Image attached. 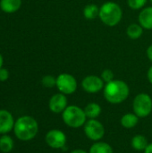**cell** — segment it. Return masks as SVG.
<instances>
[{
  "label": "cell",
  "mask_w": 152,
  "mask_h": 153,
  "mask_svg": "<svg viewBox=\"0 0 152 153\" xmlns=\"http://www.w3.org/2000/svg\"><path fill=\"white\" fill-rule=\"evenodd\" d=\"M147 78H148V81L152 84V65L150 67V69L148 70V73H147Z\"/></svg>",
  "instance_id": "484cf974"
},
{
  "label": "cell",
  "mask_w": 152,
  "mask_h": 153,
  "mask_svg": "<svg viewBox=\"0 0 152 153\" xmlns=\"http://www.w3.org/2000/svg\"><path fill=\"white\" fill-rule=\"evenodd\" d=\"M68 107V100L66 95L59 92L54 94L48 101V108L55 114H62Z\"/></svg>",
  "instance_id": "30bf717a"
},
{
  "label": "cell",
  "mask_w": 152,
  "mask_h": 153,
  "mask_svg": "<svg viewBox=\"0 0 152 153\" xmlns=\"http://www.w3.org/2000/svg\"><path fill=\"white\" fill-rule=\"evenodd\" d=\"M139 117L133 113H126L122 116L120 119L121 126L125 129H133L139 123Z\"/></svg>",
  "instance_id": "4fadbf2b"
},
{
  "label": "cell",
  "mask_w": 152,
  "mask_h": 153,
  "mask_svg": "<svg viewBox=\"0 0 152 153\" xmlns=\"http://www.w3.org/2000/svg\"><path fill=\"white\" fill-rule=\"evenodd\" d=\"M144 153H152V143L148 144V146L144 150Z\"/></svg>",
  "instance_id": "4316f807"
},
{
  "label": "cell",
  "mask_w": 152,
  "mask_h": 153,
  "mask_svg": "<svg viewBox=\"0 0 152 153\" xmlns=\"http://www.w3.org/2000/svg\"><path fill=\"white\" fill-rule=\"evenodd\" d=\"M62 119L65 126L73 129L83 127L88 120L84 109L76 105L68 106L62 113Z\"/></svg>",
  "instance_id": "277c9868"
},
{
  "label": "cell",
  "mask_w": 152,
  "mask_h": 153,
  "mask_svg": "<svg viewBox=\"0 0 152 153\" xmlns=\"http://www.w3.org/2000/svg\"><path fill=\"white\" fill-rule=\"evenodd\" d=\"M99 17L107 26L114 27L121 22L123 17V10L118 4L108 1L104 3L99 8Z\"/></svg>",
  "instance_id": "3957f363"
},
{
  "label": "cell",
  "mask_w": 152,
  "mask_h": 153,
  "mask_svg": "<svg viewBox=\"0 0 152 153\" xmlns=\"http://www.w3.org/2000/svg\"><path fill=\"white\" fill-rule=\"evenodd\" d=\"M100 77H101V79L103 80V82L105 83L110 82L113 80H115V74H114L113 71L110 70V69H105V70H103L102 73H101Z\"/></svg>",
  "instance_id": "603a6c76"
},
{
  "label": "cell",
  "mask_w": 152,
  "mask_h": 153,
  "mask_svg": "<svg viewBox=\"0 0 152 153\" xmlns=\"http://www.w3.org/2000/svg\"><path fill=\"white\" fill-rule=\"evenodd\" d=\"M13 140L7 134H3L0 137V151L4 153L10 152L13 149Z\"/></svg>",
  "instance_id": "ffe728a7"
},
{
  "label": "cell",
  "mask_w": 152,
  "mask_h": 153,
  "mask_svg": "<svg viewBox=\"0 0 152 153\" xmlns=\"http://www.w3.org/2000/svg\"><path fill=\"white\" fill-rule=\"evenodd\" d=\"M41 83L46 88H53L56 85V78L53 75H45L41 79Z\"/></svg>",
  "instance_id": "44dd1931"
},
{
  "label": "cell",
  "mask_w": 152,
  "mask_h": 153,
  "mask_svg": "<svg viewBox=\"0 0 152 153\" xmlns=\"http://www.w3.org/2000/svg\"><path fill=\"white\" fill-rule=\"evenodd\" d=\"M83 132L89 140L92 142H99L101 141L105 135V127L97 118L88 119L83 126Z\"/></svg>",
  "instance_id": "8992f818"
},
{
  "label": "cell",
  "mask_w": 152,
  "mask_h": 153,
  "mask_svg": "<svg viewBox=\"0 0 152 153\" xmlns=\"http://www.w3.org/2000/svg\"><path fill=\"white\" fill-rule=\"evenodd\" d=\"M3 63H4V59H3V56H2V55L0 54V68H2Z\"/></svg>",
  "instance_id": "f1b7e54d"
},
{
  "label": "cell",
  "mask_w": 152,
  "mask_h": 153,
  "mask_svg": "<svg viewBox=\"0 0 152 153\" xmlns=\"http://www.w3.org/2000/svg\"><path fill=\"white\" fill-rule=\"evenodd\" d=\"M13 132L17 139L28 142L34 139L38 134L39 124L33 117L22 116L15 121Z\"/></svg>",
  "instance_id": "7a4b0ae2"
},
{
  "label": "cell",
  "mask_w": 152,
  "mask_h": 153,
  "mask_svg": "<svg viewBox=\"0 0 152 153\" xmlns=\"http://www.w3.org/2000/svg\"><path fill=\"white\" fill-rule=\"evenodd\" d=\"M105 82L100 76L97 75H88L84 77L82 81V90L90 94H95L101 91L104 89Z\"/></svg>",
  "instance_id": "9c48e42d"
},
{
  "label": "cell",
  "mask_w": 152,
  "mask_h": 153,
  "mask_svg": "<svg viewBox=\"0 0 152 153\" xmlns=\"http://www.w3.org/2000/svg\"><path fill=\"white\" fill-rule=\"evenodd\" d=\"M143 28L137 23H132L130 24L126 29V34L127 36L132 39H138L142 36L143 33Z\"/></svg>",
  "instance_id": "ac0fdd59"
},
{
  "label": "cell",
  "mask_w": 152,
  "mask_h": 153,
  "mask_svg": "<svg viewBox=\"0 0 152 153\" xmlns=\"http://www.w3.org/2000/svg\"><path fill=\"white\" fill-rule=\"evenodd\" d=\"M150 1H151V4H152V0H150Z\"/></svg>",
  "instance_id": "f546056e"
},
{
  "label": "cell",
  "mask_w": 152,
  "mask_h": 153,
  "mask_svg": "<svg viewBox=\"0 0 152 153\" xmlns=\"http://www.w3.org/2000/svg\"><path fill=\"white\" fill-rule=\"evenodd\" d=\"M89 153H114L112 146L102 141L94 142V143L90 147Z\"/></svg>",
  "instance_id": "e0dca14e"
},
{
  "label": "cell",
  "mask_w": 152,
  "mask_h": 153,
  "mask_svg": "<svg viewBox=\"0 0 152 153\" xmlns=\"http://www.w3.org/2000/svg\"><path fill=\"white\" fill-rule=\"evenodd\" d=\"M147 56L152 62V44L147 48Z\"/></svg>",
  "instance_id": "d4e9b609"
},
{
  "label": "cell",
  "mask_w": 152,
  "mask_h": 153,
  "mask_svg": "<svg viewBox=\"0 0 152 153\" xmlns=\"http://www.w3.org/2000/svg\"><path fill=\"white\" fill-rule=\"evenodd\" d=\"M148 0H127L128 6L133 10H140L144 7Z\"/></svg>",
  "instance_id": "7402d4cb"
},
{
  "label": "cell",
  "mask_w": 152,
  "mask_h": 153,
  "mask_svg": "<svg viewBox=\"0 0 152 153\" xmlns=\"http://www.w3.org/2000/svg\"><path fill=\"white\" fill-rule=\"evenodd\" d=\"M130 95V88L128 84L122 80H113L105 84L103 89V96L105 100L112 104L118 105L125 102Z\"/></svg>",
  "instance_id": "6da1fadb"
},
{
  "label": "cell",
  "mask_w": 152,
  "mask_h": 153,
  "mask_svg": "<svg viewBox=\"0 0 152 153\" xmlns=\"http://www.w3.org/2000/svg\"><path fill=\"white\" fill-rule=\"evenodd\" d=\"M22 0H0V8L3 12L12 13L20 9Z\"/></svg>",
  "instance_id": "9a60e30c"
},
{
  "label": "cell",
  "mask_w": 152,
  "mask_h": 153,
  "mask_svg": "<svg viewBox=\"0 0 152 153\" xmlns=\"http://www.w3.org/2000/svg\"><path fill=\"white\" fill-rule=\"evenodd\" d=\"M99 8L97 4H87L83 9V16L87 20H93L99 14Z\"/></svg>",
  "instance_id": "d6986e66"
},
{
  "label": "cell",
  "mask_w": 152,
  "mask_h": 153,
  "mask_svg": "<svg viewBox=\"0 0 152 153\" xmlns=\"http://www.w3.org/2000/svg\"><path fill=\"white\" fill-rule=\"evenodd\" d=\"M148 144L147 138L142 134H136L131 140V146L136 152H144Z\"/></svg>",
  "instance_id": "2e32d148"
},
{
  "label": "cell",
  "mask_w": 152,
  "mask_h": 153,
  "mask_svg": "<svg viewBox=\"0 0 152 153\" xmlns=\"http://www.w3.org/2000/svg\"><path fill=\"white\" fill-rule=\"evenodd\" d=\"M70 153H89V152H86L85 150H82V149H75V150H73Z\"/></svg>",
  "instance_id": "83f0119b"
},
{
  "label": "cell",
  "mask_w": 152,
  "mask_h": 153,
  "mask_svg": "<svg viewBox=\"0 0 152 153\" xmlns=\"http://www.w3.org/2000/svg\"><path fill=\"white\" fill-rule=\"evenodd\" d=\"M56 87L57 88L59 92L65 95H71L76 91L78 83L73 75L70 74L63 73L56 77Z\"/></svg>",
  "instance_id": "52a82bcc"
},
{
  "label": "cell",
  "mask_w": 152,
  "mask_h": 153,
  "mask_svg": "<svg viewBox=\"0 0 152 153\" xmlns=\"http://www.w3.org/2000/svg\"><path fill=\"white\" fill-rule=\"evenodd\" d=\"M14 123L13 117L9 111L0 109V134L10 133L13 129Z\"/></svg>",
  "instance_id": "8fae6325"
},
{
  "label": "cell",
  "mask_w": 152,
  "mask_h": 153,
  "mask_svg": "<svg viewBox=\"0 0 152 153\" xmlns=\"http://www.w3.org/2000/svg\"><path fill=\"white\" fill-rule=\"evenodd\" d=\"M133 111L140 118L149 117L152 112V98L148 93H139L133 100Z\"/></svg>",
  "instance_id": "5b68a950"
},
{
  "label": "cell",
  "mask_w": 152,
  "mask_h": 153,
  "mask_svg": "<svg viewBox=\"0 0 152 153\" xmlns=\"http://www.w3.org/2000/svg\"><path fill=\"white\" fill-rule=\"evenodd\" d=\"M9 78V72L5 68H0V82H5Z\"/></svg>",
  "instance_id": "cb8c5ba5"
},
{
  "label": "cell",
  "mask_w": 152,
  "mask_h": 153,
  "mask_svg": "<svg viewBox=\"0 0 152 153\" xmlns=\"http://www.w3.org/2000/svg\"><path fill=\"white\" fill-rule=\"evenodd\" d=\"M46 143L54 150H64L66 146L67 137L66 134L59 129L49 130L45 136Z\"/></svg>",
  "instance_id": "ba28073f"
},
{
  "label": "cell",
  "mask_w": 152,
  "mask_h": 153,
  "mask_svg": "<svg viewBox=\"0 0 152 153\" xmlns=\"http://www.w3.org/2000/svg\"><path fill=\"white\" fill-rule=\"evenodd\" d=\"M83 109L88 119H96L100 116L102 112L101 106L97 102H90L85 106Z\"/></svg>",
  "instance_id": "5bb4252c"
},
{
  "label": "cell",
  "mask_w": 152,
  "mask_h": 153,
  "mask_svg": "<svg viewBox=\"0 0 152 153\" xmlns=\"http://www.w3.org/2000/svg\"><path fill=\"white\" fill-rule=\"evenodd\" d=\"M139 24L144 29L151 30H152V6L142 8L138 17Z\"/></svg>",
  "instance_id": "7c38bea8"
}]
</instances>
